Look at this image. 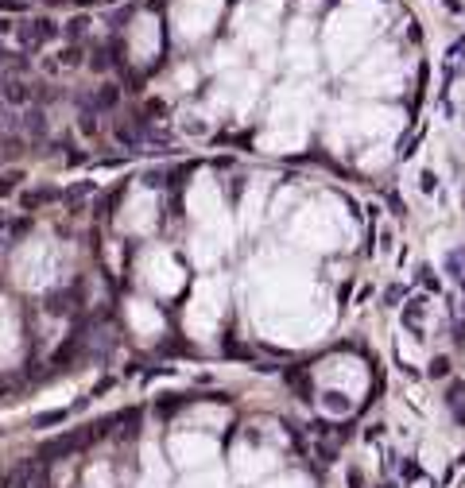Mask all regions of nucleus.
I'll return each instance as SVG.
<instances>
[{"instance_id": "21", "label": "nucleus", "mask_w": 465, "mask_h": 488, "mask_svg": "<svg viewBox=\"0 0 465 488\" xmlns=\"http://www.w3.org/2000/svg\"><path fill=\"white\" fill-rule=\"evenodd\" d=\"M12 31H16V24H12V20H4V16H0V35H12Z\"/></svg>"}, {"instance_id": "13", "label": "nucleus", "mask_w": 465, "mask_h": 488, "mask_svg": "<svg viewBox=\"0 0 465 488\" xmlns=\"http://www.w3.org/2000/svg\"><path fill=\"white\" fill-rule=\"evenodd\" d=\"M78 128L86 132V136H97V113H93V109H82V113H78Z\"/></svg>"}, {"instance_id": "16", "label": "nucleus", "mask_w": 465, "mask_h": 488, "mask_svg": "<svg viewBox=\"0 0 465 488\" xmlns=\"http://www.w3.org/2000/svg\"><path fill=\"white\" fill-rule=\"evenodd\" d=\"M86 28H89V16H74V20L66 24V39H82Z\"/></svg>"}, {"instance_id": "3", "label": "nucleus", "mask_w": 465, "mask_h": 488, "mask_svg": "<svg viewBox=\"0 0 465 488\" xmlns=\"http://www.w3.org/2000/svg\"><path fill=\"white\" fill-rule=\"evenodd\" d=\"M23 136H31V140L47 136V113H43V105L23 109Z\"/></svg>"}, {"instance_id": "14", "label": "nucleus", "mask_w": 465, "mask_h": 488, "mask_svg": "<svg viewBox=\"0 0 465 488\" xmlns=\"http://www.w3.org/2000/svg\"><path fill=\"white\" fill-rule=\"evenodd\" d=\"M423 310H426V299L419 294V299H411V306L404 310V322H407V326H415L419 318H423Z\"/></svg>"}, {"instance_id": "2", "label": "nucleus", "mask_w": 465, "mask_h": 488, "mask_svg": "<svg viewBox=\"0 0 465 488\" xmlns=\"http://www.w3.org/2000/svg\"><path fill=\"white\" fill-rule=\"evenodd\" d=\"M86 446V430H74V434H62V438H50L47 446L39 449V461H62L70 453H78Z\"/></svg>"}, {"instance_id": "1", "label": "nucleus", "mask_w": 465, "mask_h": 488, "mask_svg": "<svg viewBox=\"0 0 465 488\" xmlns=\"http://www.w3.org/2000/svg\"><path fill=\"white\" fill-rule=\"evenodd\" d=\"M59 24L50 20V16H43V20H31V24H16V35H20V47L23 50H39L43 43L59 39Z\"/></svg>"}, {"instance_id": "10", "label": "nucleus", "mask_w": 465, "mask_h": 488, "mask_svg": "<svg viewBox=\"0 0 465 488\" xmlns=\"http://www.w3.org/2000/svg\"><path fill=\"white\" fill-rule=\"evenodd\" d=\"M23 178H28V175H23L20 167H12V171H4V175H0V198H8L12 190H16V186L23 182Z\"/></svg>"}, {"instance_id": "20", "label": "nucleus", "mask_w": 465, "mask_h": 488, "mask_svg": "<svg viewBox=\"0 0 465 488\" xmlns=\"http://www.w3.org/2000/svg\"><path fill=\"white\" fill-rule=\"evenodd\" d=\"M8 62H12V50H8V47H4V43H0V70L8 66Z\"/></svg>"}, {"instance_id": "7", "label": "nucleus", "mask_w": 465, "mask_h": 488, "mask_svg": "<svg viewBox=\"0 0 465 488\" xmlns=\"http://www.w3.org/2000/svg\"><path fill=\"white\" fill-rule=\"evenodd\" d=\"M117 144H124L129 151H144V128L120 124V128H117Z\"/></svg>"}, {"instance_id": "6", "label": "nucleus", "mask_w": 465, "mask_h": 488, "mask_svg": "<svg viewBox=\"0 0 465 488\" xmlns=\"http://www.w3.org/2000/svg\"><path fill=\"white\" fill-rule=\"evenodd\" d=\"M89 194H97V182H93V178H82V182H74V186H66V190H62V202L78 205L82 198H89Z\"/></svg>"}, {"instance_id": "11", "label": "nucleus", "mask_w": 465, "mask_h": 488, "mask_svg": "<svg viewBox=\"0 0 465 488\" xmlns=\"http://www.w3.org/2000/svg\"><path fill=\"white\" fill-rule=\"evenodd\" d=\"M70 419V407H55V411H43V415H35V426H55V422H66Z\"/></svg>"}, {"instance_id": "18", "label": "nucleus", "mask_w": 465, "mask_h": 488, "mask_svg": "<svg viewBox=\"0 0 465 488\" xmlns=\"http://www.w3.org/2000/svg\"><path fill=\"white\" fill-rule=\"evenodd\" d=\"M8 400H16V384H12V380H0V403H8Z\"/></svg>"}, {"instance_id": "15", "label": "nucleus", "mask_w": 465, "mask_h": 488, "mask_svg": "<svg viewBox=\"0 0 465 488\" xmlns=\"http://www.w3.org/2000/svg\"><path fill=\"white\" fill-rule=\"evenodd\" d=\"M59 66H82V47H78V43H70V47L66 50H62V55H59Z\"/></svg>"}, {"instance_id": "12", "label": "nucleus", "mask_w": 465, "mask_h": 488, "mask_svg": "<svg viewBox=\"0 0 465 488\" xmlns=\"http://www.w3.org/2000/svg\"><path fill=\"white\" fill-rule=\"evenodd\" d=\"M446 272L454 275V279H462L465 283V248H457V252L446 256Z\"/></svg>"}, {"instance_id": "9", "label": "nucleus", "mask_w": 465, "mask_h": 488, "mask_svg": "<svg viewBox=\"0 0 465 488\" xmlns=\"http://www.w3.org/2000/svg\"><path fill=\"white\" fill-rule=\"evenodd\" d=\"M23 151V132H12V136H0V159H16Z\"/></svg>"}, {"instance_id": "17", "label": "nucleus", "mask_w": 465, "mask_h": 488, "mask_svg": "<svg viewBox=\"0 0 465 488\" xmlns=\"http://www.w3.org/2000/svg\"><path fill=\"white\" fill-rule=\"evenodd\" d=\"M144 186H151V190H163V186H167V171H148V175H144Z\"/></svg>"}, {"instance_id": "19", "label": "nucleus", "mask_w": 465, "mask_h": 488, "mask_svg": "<svg viewBox=\"0 0 465 488\" xmlns=\"http://www.w3.org/2000/svg\"><path fill=\"white\" fill-rule=\"evenodd\" d=\"M446 372H450V361H446V357L430 361V376H446Z\"/></svg>"}, {"instance_id": "4", "label": "nucleus", "mask_w": 465, "mask_h": 488, "mask_svg": "<svg viewBox=\"0 0 465 488\" xmlns=\"http://www.w3.org/2000/svg\"><path fill=\"white\" fill-rule=\"evenodd\" d=\"M55 198H62V190H55V186H39V190H28V194H20V205H23V209H39V205L55 202Z\"/></svg>"}, {"instance_id": "8", "label": "nucleus", "mask_w": 465, "mask_h": 488, "mask_svg": "<svg viewBox=\"0 0 465 488\" xmlns=\"http://www.w3.org/2000/svg\"><path fill=\"white\" fill-rule=\"evenodd\" d=\"M74 294L78 291H50L47 294V314H70L74 310V303H70Z\"/></svg>"}, {"instance_id": "5", "label": "nucleus", "mask_w": 465, "mask_h": 488, "mask_svg": "<svg viewBox=\"0 0 465 488\" xmlns=\"http://www.w3.org/2000/svg\"><path fill=\"white\" fill-rule=\"evenodd\" d=\"M117 101H120V86L105 82V86H97V93H93V113H109Z\"/></svg>"}]
</instances>
